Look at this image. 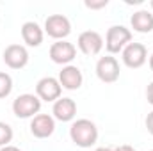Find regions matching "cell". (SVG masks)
<instances>
[{
	"instance_id": "cell-1",
	"label": "cell",
	"mask_w": 153,
	"mask_h": 151,
	"mask_svg": "<svg viewBox=\"0 0 153 151\" xmlns=\"http://www.w3.org/2000/svg\"><path fill=\"white\" fill-rule=\"evenodd\" d=\"M70 137L78 148H91L98 141V128L89 119H76L71 123Z\"/></svg>"
},
{
	"instance_id": "cell-2",
	"label": "cell",
	"mask_w": 153,
	"mask_h": 151,
	"mask_svg": "<svg viewBox=\"0 0 153 151\" xmlns=\"http://www.w3.org/2000/svg\"><path fill=\"white\" fill-rule=\"evenodd\" d=\"M132 43V30L125 25H112L105 36V48L109 53H119L126 44Z\"/></svg>"
},
{
	"instance_id": "cell-3",
	"label": "cell",
	"mask_w": 153,
	"mask_h": 151,
	"mask_svg": "<svg viewBox=\"0 0 153 151\" xmlns=\"http://www.w3.org/2000/svg\"><path fill=\"white\" fill-rule=\"evenodd\" d=\"M41 110V100L36 94H20L14 101H13V114L20 119H29L38 115Z\"/></svg>"
},
{
	"instance_id": "cell-4",
	"label": "cell",
	"mask_w": 153,
	"mask_h": 151,
	"mask_svg": "<svg viewBox=\"0 0 153 151\" xmlns=\"http://www.w3.org/2000/svg\"><path fill=\"white\" fill-rule=\"evenodd\" d=\"M45 32L57 41H64L71 34V23L64 14H50L45 20Z\"/></svg>"
},
{
	"instance_id": "cell-5",
	"label": "cell",
	"mask_w": 153,
	"mask_h": 151,
	"mask_svg": "<svg viewBox=\"0 0 153 151\" xmlns=\"http://www.w3.org/2000/svg\"><path fill=\"white\" fill-rule=\"evenodd\" d=\"M121 59H123V64L126 68L137 70L148 61V50H146V46L143 43H130V44H126L123 48Z\"/></svg>"
},
{
	"instance_id": "cell-6",
	"label": "cell",
	"mask_w": 153,
	"mask_h": 151,
	"mask_svg": "<svg viewBox=\"0 0 153 151\" xmlns=\"http://www.w3.org/2000/svg\"><path fill=\"white\" fill-rule=\"evenodd\" d=\"M76 57V46L70 41H55L50 46V59L55 64L70 66V62Z\"/></svg>"
},
{
	"instance_id": "cell-7",
	"label": "cell",
	"mask_w": 153,
	"mask_h": 151,
	"mask_svg": "<svg viewBox=\"0 0 153 151\" xmlns=\"http://www.w3.org/2000/svg\"><path fill=\"white\" fill-rule=\"evenodd\" d=\"M62 94V87L57 78L43 76L36 84V96L41 101H57Z\"/></svg>"
},
{
	"instance_id": "cell-8",
	"label": "cell",
	"mask_w": 153,
	"mask_h": 151,
	"mask_svg": "<svg viewBox=\"0 0 153 151\" xmlns=\"http://www.w3.org/2000/svg\"><path fill=\"white\" fill-rule=\"evenodd\" d=\"M96 76L105 84H114L119 78V62L112 55L100 57L96 62Z\"/></svg>"
},
{
	"instance_id": "cell-9",
	"label": "cell",
	"mask_w": 153,
	"mask_h": 151,
	"mask_svg": "<svg viewBox=\"0 0 153 151\" xmlns=\"http://www.w3.org/2000/svg\"><path fill=\"white\" fill-rule=\"evenodd\" d=\"M76 44H78V50L84 55L93 57V55H98L102 52V48H103V38L96 30H85V32H82L78 36Z\"/></svg>"
},
{
	"instance_id": "cell-10",
	"label": "cell",
	"mask_w": 153,
	"mask_h": 151,
	"mask_svg": "<svg viewBox=\"0 0 153 151\" xmlns=\"http://www.w3.org/2000/svg\"><path fill=\"white\" fill-rule=\"evenodd\" d=\"M4 62L11 70H22L29 64V52L23 44H9L4 50Z\"/></svg>"
},
{
	"instance_id": "cell-11",
	"label": "cell",
	"mask_w": 153,
	"mask_h": 151,
	"mask_svg": "<svg viewBox=\"0 0 153 151\" xmlns=\"http://www.w3.org/2000/svg\"><path fill=\"white\" fill-rule=\"evenodd\" d=\"M55 132V119L50 114H38L30 121V133L36 139H48Z\"/></svg>"
},
{
	"instance_id": "cell-12",
	"label": "cell",
	"mask_w": 153,
	"mask_h": 151,
	"mask_svg": "<svg viewBox=\"0 0 153 151\" xmlns=\"http://www.w3.org/2000/svg\"><path fill=\"white\" fill-rule=\"evenodd\" d=\"M52 114L53 119L61 121V123H70L73 121L76 115V103L71 98H59L57 101H53L52 107Z\"/></svg>"
},
{
	"instance_id": "cell-13",
	"label": "cell",
	"mask_w": 153,
	"mask_h": 151,
	"mask_svg": "<svg viewBox=\"0 0 153 151\" xmlns=\"http://www.w3.org/2000/svg\"><path fill=\"white\" fill-rule=\"evenodd\" d=\"M59 84H61V87L62 89H68V91H76V89H80V85H82V82H84V76H82V71L73 66V64H70V66H64L61 71H59Z\"/></svg>"
},
{
	"instance_id": "cell-14",
	"label": "cell",
	"mask_w": 153,
	"mask_h": 151,
	"mask_svg": "<svg viewBox=\"0 0 153 151\" xmlns=\"http://www.w3.org/2000/svg\"><path fill=\"white\" fill-rule=\"evenodd\" d=\"M22 38H23V43L27 46L36 48V46H39L43 43L45 32H43V29L39 27L36 21H25L22 25Z\"/></svg>"
},
{
	"instance_id": "cell-15",
	"label": "cell",
	"mask_w": 153,
	"mask_h": 151,
	"mask_svg": "<svg viewBox=\"0 0 153 151\" xmlns=\"http://www.w3.org/2000/svg\"><path fill=\"white\" fill-rule=\"evenodd\" d=\"M130 25L139 34H150L153 30V14L150 11H146V9H141V11L132 14Z\"/></svg>"
},
{
	"instance_id": "cell-16",
	"label": "cell",
	"mask_w": 153,
	"mask_h": 151,
	"mask_svg": "<svg viewBox=\"0 0 153 151\" xmlns=\"http://www.w3.org/2000/svg\"><path fill=\"white\" fill-rule=\"evenodd\" d=\"M13 91V78L11 75L0 71V98H7Z\"/></svg>"
},
{
	"instance_id": "cell-17",
	"label": "cell",
	"mask_w": 153,
	"mask_h": 151,
	"mask_svg": "<svg viewBox=\"0 0 153 151\" xmlns=\"http://www.w3.org/2000/svg\"><path fill=\"white\" fill-rule=\"evenodd\" d=\"M13 141V128L7 123L0 121V148L9 146V142Z\"/></svg>"
},
{
	"instance_id": "cell-18",
	"label": "cell",
	"mask_w": 153,
	"mask_h": 151,
	"mask_svg": "<svg viewBox=\"0 0 153 151\" xmlns=\"http://www.w3.org/2000/svg\"><path fill=\"white\" fill-rule=\"evenodd\" d=\"M109 0H102V2H85V7L87 9H102V7H107Z\"/></svg>"
},
{
	"instance_id": "cell-19",
	"label": "cell",
	"mask_w": 153,
	"mask_h": 151,
	"mask_svg": "<svg viewBox=\"0 0 153 151\" xmlns=\"http://www.w3.org/2000/svg\"><path fill=\"white\" fill-rule=\"evenodd\" d=\"M146 100H148L150 105H153V82L148 85V89H146Z\"/></svg>"
},
{
	"instance_id": "cell-20",
	"label": "cell",
	"mask_w": 153,
	"mask_h": 151,
	"mask_svg": "<svg viewBox=\"0 0 153 151\" xmlns=\"http://www.w3.org/2000/svg\"><path fill=\"white\" fill-rule=\"evenodd\" d=\"M146 128H148V132L153 135V112H150L148 117H146Z\"/></svg>"
},
{
	"instance_id": "cell-21",
	"label": "cell",
	"mask_w": 153,
	"mask_h": 151,
	"mask_svg": "<svg viewBox=\"0 0 153 151\" xmlns=\"http://www.w3.org/2000/svg\"><path fill=\"white\" fill-rule=\"evenodd\" d=\"M117 150L119 151H135V148H132L128 144H123V146H117Z\"/></svg>"
},
{
	"instance_id": "cell-22",
	"label": "cell",
	"mask_w": 153,
	"mask_h": 151,
	"mask_svg": "<svg viewBox=\"0 0 153 151\" xmlns=\"http://www.w3.org/2000/svg\"><path fill=\"white\" fill-rule=\"evenodd\" d=\"M0 151H22V150L16 148V146H4V148H0Z\"/></svg>"
},
{
	"instance_id": "cell-23",
	"label": "cell",
	"mask_w": 153,
	"mask_h": 151,
	"mask_svg": "<svg viewBox=\"0 0 153 151\" xmlns=\"http://www.w3.org/2000/svg\"><path fill=\"white\" fill-rule=\"evenodd\" d=\"M96 151H119L117 148H96Z\"/></svg>"
},
{
	"instance_id": "cell-24",
	"label": "cell",
	"mask_w": 153,
	"mask_h": 151,
	"mask_svg": "<svg viewBox=\"0 0 153 151\" xmlns=\"http://www.w3.org/2000/svg\"><path fill=\"white\" fill-rule=\"evenodd\" d=\"M126 4H128V5H132V4H141V0H126Z\"/></svg>"
},
{
	"instance_id": "cell-25",
	"label": "cell",
	"mask_w": 153,
	"mask_h": 151,
	"mask_svg": "<svg viewBox=\"0 0 153 151\" xmlns=\"http://www.w3.org/2000/svg\"><path fill=\"white\" fill-rule=\"evenodd\" d=\"M150 68H152V71H153V53L150 55Z\"/></svg>"
},
{
	"instance_id": "cell-26",
	"label": "cell",
	"mask_w": 153,
	"mask_h": 151,
	"mask_svg": "<svg viewBox=\"0 0 153 151\" xmlns=\"http://www.w3.org/2000/svg\"><path fill=\"white\" fill-rule=\"evenodd\" d=\"M150 5H152V9H153V0H152V2H150Z\"/></svg>"
},
{
	"instance_id": "cell-27",
	"label": "cell",
	"mask_w": 153,
	"mask_h": 151,
	"mask_svg": "<svg viewBox=\"0 0 153 151\" xmlns=\"http://www.w3.org/2000/svg\"><path fill=\"white\" fill-rule=\"evenodd\" d=\"M150 151H153V150H150Z\"/></svg>"
}]
</instances>
